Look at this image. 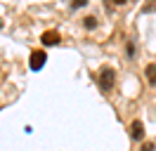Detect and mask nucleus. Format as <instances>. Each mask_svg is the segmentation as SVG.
<instances>
[{"instance_id":"1","label":"nucleus","mask_w":156,"mask_h":151,"mask_svg":"<svg viewBox=\"0 0 156 151\" xmlns=\"http://www.w3.org/2000/svg\"><path fill=\"white\" fill-rule=\"evenodd\" d=\"M97 83H99V87H102L104 92H109V90L114 87V83H116V73H114V68H111V66H104V68L99 71Z\"/></svg>"},{"instance_id":"2","label":"nucleus","mask_w":156,"mask_h":151,"mask_svg":"<svg viewBox=\"0 0 156 151\" xmlns=\"http://www.w3.org/2000/svg\"><path fill=\"white\" fill-rule=\"evenodd\" d=\"M45 61H48V54H45L43 50H36V52L31 54V61H29V64H31L33 71H40V68L45 66Z\"/></svg>"},{"instance_id":"3","label":"nucleus","mask_w":156,"mask_h":151,"mask_svg":"<svg viewBox=\"0 0 156 151\" xmlns=\"http://www.w3.org/2000/svg\"><path fill=\"white\" fill-rule=\"evenodd\" d=\"M130 137H133V139H142V137H144V125H142V121L130 123Z\"/></svg>"},{"instance_id":"4","label":"nucleus","mask_w":156,"mask_h":151,"mask_svg":"<svg viewBox=\"0 0 156 151\" xmlns=\"http://www.w3.org/2000/svg\"><path fill=\"white\" fill-rule=\"evenodd\" d=\"M57 43H59V36L55 31H45L43 33V45H57Z\"/></svg>"},{"instance_id":"5","label":"nucleus","mask_w":156,"mask_h":151,"mask_svg":"<svg viewBox=\"0 0 156 151\" xmlns=\"http://www.w3.org/2000/svg\"><path fill=\"white\" fill-rule=\"evenodd\" d=\"M144 73H147V80H149L151 85H156V64H149L144 68Z\"/></svg>"},{"instance_id":"6","label":"nucleus","mask_w":156,"mask_h":151,"mask_svg":"<svg viewBox=\"0 0 156 151\" xmlns=\"http://www.w3.org/2000/svg\"><path fill=\"white\" fill-rule=\"evenodd\" d=\"M142 12H156V0H147L144 7H142Z\"/></svg>"},{"instance_id":"7","label":"nucleus","mask_w":156,"mask_h":151,"mask_svg":"<svg viewBox=\"0 0 156 151\" xmlns=\"http://www.w3.org/2000/svg\"><path fill=\"white\" fill-rule=\"evenodd\" d=\"M95 26H97V21H95V17H85V28H88V31H92Z\"/></svg>"},{"instance_id":"8","label":"nucleus","mask_w":156,"mask_h":151,"mask_svg":"<svg viewBox=\"0 0 156 151\" xmlns=\"http://www.w3.org/2000/svg\"><path fill=\"white\" fill-rule=\"evenodd\" d=\"M126 54H128V59H133V57H135V43H128Z\"/></svg>"},{"instance_id":"9","label":"nucleus","mask_w":156,"mask_h":151,"mask_svg":"<svg viewBox=\"0 0 156 151\" xmlns=\"http://www.w3.org/2000/svg\"><path fill=\"white\" fill-rule=\"evenodd\" d=\"M140 151H154V142H144V144H142V149Z\"/></svg>"},{"instance_id":"10","label":"nucleus","mask_w":156,"mask_h":151,"mask_svg":"<svg viewBox=\"0 0 156 151\" xmlns=\"http://www.w3.org/2000/svg\"><path fill=\"white\" fill-rule=\"evenodd\" d=\"M71 5H73V7H85V5H88V0H73Z\"/></svg>"}]
</instances>
